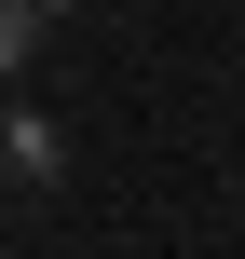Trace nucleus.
<instances>
[{"instance_id": "f257e3e1", "label": "nucleus", "mask_w": 245, "mask_h": 259, "mask_svg": "<svg viewBox=\"0 0 245 259\" xmlns=\"http://www.w3.org/2000/svg\"><path fill=\"white\" fill-rule=\"evenodd\" d=\"M41 14H55V0H41Z\"/></svg>"}]
</instances>
